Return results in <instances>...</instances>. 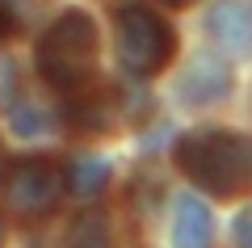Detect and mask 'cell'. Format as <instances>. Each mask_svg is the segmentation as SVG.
Listing matches in <instances>:
<instances>
[{
    "mask_svg": "<svg viewBox=\"0 0 252 248\" xmlns=\"http://www.w3.org/2000/svg\"><path fill=\"white\" fill-rule=\"evenodd\" d=\"M177 164L215 198L252 194V139L235 131H193L177 143Z\"/></svg>",
    "mask_w": 252,
    "mask_h": 248,
    "instance_id": "1",
    "label": "cell"
},
{
    "mask_svg": "<svg viewBox=\"0 0 252 248\" xmlns=\"http://www.w3.org/2000/svg\"><path fill=\"white\" fill-rule=\"evenodd\" d=\"M38 76L63 93H80L84 80L93 76V63H97V26H93L89 13L67 9L46 26V34L38 38Z\"/></svg>",
    "mask_w": 252,
    "mask_h": 248,
    "instance_id": "2",
    "label": "cell"
},
{
    "mask_svg": "<svg viewBox=\"0 0 252 248\" xmlns=\"http://www.w3.org/2000/svg\"><path fill=\"white\" fill-rule=\"evenodd\" d=\"M114 26H118V63L139 80L164 71L168 59L177 55V30L143 0L118 4Z\"/></svg>",
    "mask_w": 252,
    "mask_h": 248,
    "instance_id": "3",
    "label": "cell"
},
{
    "mask_svg": "<svg viewBox=\"0 0 252 248\" xmlns=\"http://www.w3.org/2000/svg\"><path fill=\"white\" fill-rule=\"evenodd\" d=\"M67 185V173H59L51 160L42 156H30V160H17L9 169V181H4V194H9V206L26 219H38L55 206L59 189Z\"/></svg>",
    "mask_w": 252,
    "mask_h": 248,
    "instance_id": "4",
    "label": "cell"
},
{
    "mask_svg": "<svg viewBox=\"0 0 252 248\" xmlns=\"http://www.w3.org/2000/svg\"><path fill=\"white\" fill-rule=\"evenodd\" d=\"M177 89H181L185 106H215V101H223L231 93V68L223 59H215V55H198L185 68Z\"/></svg>",
    "mask_w": 252,
    "mask_h": 248,
    "instance_id": "5",
    "label": "cell"
},
{
    "mask_svg": "<svg viewBox=\"0 0 252 248\" xmlns=\"http://www.w3.org/2000/svg\"><path fill=\"white\" fill-rule=\"evenodd\" d=\"M206 30L223 51L248 55L252 51V9L244 0H215L206 9Z\"/></svg>",
    "mask_w": 252,
    "mask_h": 248,
    "instance_id": "6",
    "label": "cell"
},
{
    "mask_svg": "<svg viewBox=\"0 0 252 248\" xmlns=\"http://www.w3.org/2000/svg\"><path fill=\"white\" fill-rule=\"evenodd\" d=\"M215 240V219H210V206L202 198L185 194L177 202V219H172V244L177 248H210Z\"/></svg>",
    "mask_w": 252,
    "mask_h": 248,
    "instance_id": "7",
    "label": "cell"
},
{
    "mask_svg": "<svg viewBox=\"0 0 252 248\" xmlns=\"http://www.w3.org/2000/svg\"><path fill=\"white\" fill-rule=\"evenodd\" d=\"M109 185V164L101 156H76L67 164V194L76 198H97Z\"/></svg>",
    "mask_w": 252,
    "mask_h": 248,
    "instance_id": "8",
    "label": "cell"
},
{
    "mask_svg": "<svg viewBox=\"0 0 252 248\" xmlns=\"http://www.w3.org/2000/svg\"><path fill=\"white\" fill-rule=\"evenodd\" d=\"M72 118L80 131H109V122H114V93H84L80 89V101L72 106Z\"/></svg>",
    "mask_w": 252,
    "mask_h": 248,
    "instance_id": "9",
    "label": "cell"
},
{
    "mask_svg": "<svg viewBox=\"0 0 252 248\" xmlns=\"http://www.w3.org/2000/svg\"><path fill=\"white\" fill-rule=\"evenodd\" d=\"M63 248H114V231H109V214L105 211H84L67 231Z\"/></svg>",
    "mask_w": 252,
    "mask_h": 248,
    "instance_id": "10",
    "label": "cell"
},
{
    "mask_svg": "<svg viewBox=\"0 0 252 248\" xmlns=\"http://www.w3.org/2000/svg\"><path fill=\"white\" fill-rule=\"evenodd\" d=\"M17 93H21L17 63L0 55V109H13V114H17Z\"/></svg>",
    "mask_w": 252,
    "mask_h": 248,
    "instance_id": "11",
    "label": "cell"
},
{
    "mask_svg": "<svg viewBox=\"0 0 252 248\" xmlns=\"http://www.w3.org/2000/svg\"><path fill=\"white\" fill-rule=\"evenodd\" d=\"M231 240H235V248H252V206H244V211L235 214Z\"/></svg>",
    "mask_w": 252,
    "mask_h": 248,
    "instance_id": "12",
    "label": "cell"
},
{
    "mask_svg": "<svg viewBox=\"0 0 252 248\" xmlns=\"http://www.w3.org/2000/svg\"><path fill=\"white\" fill-rule=\"evenodd\" d=\"M13 131H17V135H38V131H42V114L21 106L17 114H13Z\"/></svg>",
    "mask_w": 252,
    "mask_h": 248,
    "instance_id": "13",
    "label": "cell"
},
{
    "mask_svg": "<svg viewBox=\"0 0 252 248\" xmlns=\"http://www.w3.org/2000/svg\"><path fill=\"white\" fill-rule=\"evenodd\" d=\"M13 30H17V17H13L9 0H0V42H4V38H13Z\"/></svg>",
    "mask_w": 252,
    "mask_h": 248,
    "instance_id": "14",
    "label": "cell"
},
{
    "mask_svg": "<svg viewBox=\"0 0 252 248\" xmlns=\"http://www.w3.org/2000/svg\"><path fill=\"white\" fill-rule=\"evenodd\" d=\"M160 4H168V9H185V4H193V0H160Z\"/></svg>",
    "mask_w": 252,
    "mask_h": 248,
    "instance_id": "15",
    "label": "cell"
},
{
    "mask_svg": "<svg viewBox=\"0 0 252 248\" xmlns=\"http://www.w3.org/2000/svg\"><path fill=\"white\" fill-rule=\"evenodd\" d=\"M0 181H9V173H4V151H0Z\"/></svg>",
    "mask_w": 252,
    "mask_h": 248,
    "instance_id": "16",
    "label": "cell"
},
{
    "mask_svg": "<svg viewBox=\"0 0 252 248\" xmlns=\"http://www.w3.org/2000/svg\"><path fill=\"white\" fill-rule=\"evenodd\" d=\"M0 248H4V223H0Z\"/></svg>",
    "mask_w": 252,
    "mask_h": 248,
    "instance_id": "17",
    "label": "cell"
}]
</instances>
